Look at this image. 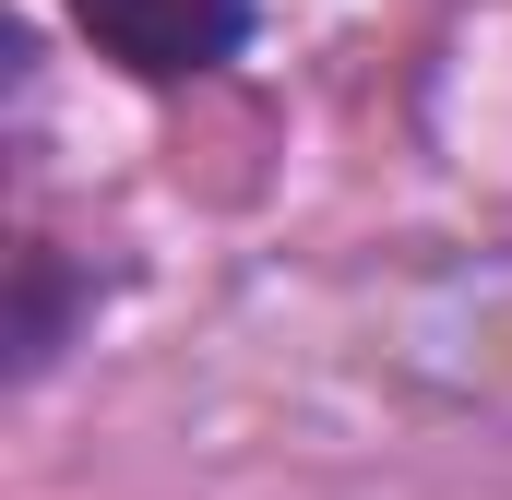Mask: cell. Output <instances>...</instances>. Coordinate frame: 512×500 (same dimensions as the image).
Here are the masks:
<instances>
[{
    "instance_id": "obj_1",
    "label": "cell",
    "mask_w": 512,
    "mask_h": 500,
    "mask_svg": "<svg viewBox=\"0 0 512 500\" xmlns=\"http://www.w3.org/2000/svg\"><path fill=\"white\" fill-rule=\"evenodd\" d=\"M72 24H84L120 72H143V84H191V72L239 60L251 0H72Z\"/></svg>"
}]
</instances>
